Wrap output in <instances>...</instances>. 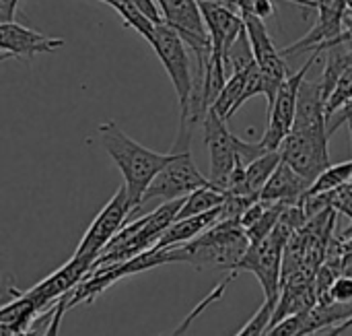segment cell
Wrapping results in <instances>:
<instances>
[{
  "instance_id": "cell-1",
  "label": "cell",
  "mask_w": 352,
  "mask_h": 336,
  "mask_svg": "<svg viewBox=\"0 0 352 336\" xmlns=\"http://www.w3.org/2000/svg\"><path fill=\"white\" fill-rule=\"evenodd\" d=\"M97 138L107 151L116 167L124 178V186L130 194L134 211L140 209L142 198L161 169L171 161L169 153H157L134 138H130L116 122H105L97 128Z\"/></svg>"
},
{
  "instance_id": "cell-2",
  "label": "cell",
  "mask_w": 352,
  "mask_h": 336,
  "mask_svg": "<svg viewBox=\"0 0 352 336\" xmlns=\"http://www.w3.org/2000/svg\"><path fill=\"white\" fill-rule=\"evenodd\" d=\"M250 248V238L239 221H219L190 244L169 248L171 262H188L196 269L235 271Z\"/></svg>"
},
{
  "instance_id": "cell-3",
  "label": "cell",
  "mask_w": 352,
  "mask_h": 336,
  "mask_svg": "<svg viewBox=\"0 0 352 336\" xmlns=\"http://www.w3.org/2000/svg\"><path fill=\"white\" fill-rule=\"evenodd\" d=\"M190 143H192V126L179 124L177 138H175L173 149H171L173 157L161 169V174L155 178V182L148 186V190L142 198V204L146 200H155V198H161L165 202L167 200H179V198H186L188 194H192L194 190L212 184L210 178L202 176L200 169L196 167Z\"/></svg>"
},
{
  "instance_id": "cell-4",
  "label": "cell",
  "mask_w": 352,
  "mask_h": 336,
  "mask_svg": "<svg viewBox=\"0 0 352 336\" xmlns=\"http://www.w3.org/2000/svg\"><path fill=\"white\" fill-rule=\"evenodd\" d=\"M163 23H167L171 29L177 31V35L186 41V45L194 52L198 60V70H196V89L204 83V76L210 68L212 60V39L210 31L206 27L204 14L200 10L198 0H155Z\"/></svg>"
},
{
  "instance_id": "cell-5",
  "label": "cell",
  "mask_w": 352,
  "mask_h": 336,
  "mask_svg": "<svg viewBox=\"0 0 352 336\" xmlns=\"http://www.w3.org/2000/svg\"><path fill=\"white\" fill-rule=\"evenodd\" d=\"M151 48L159 56L161 64L165 66L171 85L179 99V118H186L190 112V103L194 97L196 78L190 70V58H188V45L177 35L175 29H171L167 23L155 25V37L151 41Z\"/></svg>"
},
{
  "instance_id": "cell-6",
  "label": "cell",
  "mask_w": 352,
  "mask_h": 336,
  "mask_svg": "<svg viewBox=\"0 0 352 336\" xmlns=\"http://www.w3.org/2000/svg\"><path fill=\"white\" fill-rule=\"evenodd\" d=\"M328 126L293 128L280 147L283 161L311 184L330 167Z\"/></svg>"
},
{
  "instance_id": "cell-7",
  "label": "cell",
  "mask_w": 352,
  "mask_h": 336,
  "mask_svg": "<svg viewBox=\"0 0 352 336\" xmlns=\"http://www.w3.org/2000/svg\"><path fill=\"white\" fill-rule=\"evenodd\" d=\"M320 56H322V52H311L309 60L280 85L274 103L268 107V128H266L264 136L260 138V145L266 151H280L283 143L291 134V130L295 126V118H297L301 85H303L305 76L309 74L311 66L320 60Z\"/></svg>"
},
{
  "instance_id": "cell-8",
  "label": "cell",
  "mask_w": 352,
  "mask_h": 336,
  "mask_svg": "<svg viewBox=\"0 0 352 336\" xmlns=\"http://www.w3.org/2000/svg\"><path fill=\"white\" fill-rule=\"evenodd\" d=\"M132 213H134V207H132L130 194L126 186L122 184L118 192L109 198V202L101 209V213L93 219L89 229L85 231L78 248L74 250V256L95 262L103 254V250L109 246V242L124 229Z\"/></svg>"
},
{
  "instance_id": "cell-9",
  "label": "cell",
  "mask_w": 352,
  "mask_h": 336,
  "mask_svg": "<svg viewBox=\"0 0 352 336\" xmlns=\"http://www.w3.org/2000/svg\"><path fill=\"white\" fill-rule=\"evenodd\" d=\"M204 128V143L210 155V182L227 190L231 174L237 165V147H239V136H235L229 128L227 122L210 107L208 114L204 116L202 122Z\"/></svg>"
},
{
  "instance_id": "cell-10",
  "label": "cell",
  "mask_w": 352,
  "mask_h": 336,
  "mask_svg": "<svg viewBox=\"0 0 352 336\" xmlns=\"http://www.w3.org/2000/svg\"><path fill=\"white\" fill-rule=\"evenodd\" d=\"M64 43L66 41L62 37L43 35V33L29 29L16 21L0 23V50H2L0 60L2 62L8 58H21L25 62H29L33 56L45 54V52H56Z\"/></svg>"
},
{
  "instance_id": "cell-11",
  "label": "cell",
  "mask_w": 352,
  "mask_h": 336,
  "mask_svg": "<svg viewBox=\"0 0 352 336\" xmlns=\"http://www.w3.org/2000/svg\"><path fill=\"white\" fill-rule=\"evenodd\" d=\"M241 14L245 21V31H248L250 43L254 50L256 64L260 66V70L266 74L268 81L283 85L291 76L287 70V62L283 60V50H278L274 45V41L266 29V23L260 17H256L252 12H241Z\"/></svg>"
},
{
  "instance_id": "cell-12",
  "label": "cell",
  "mask_w": 352,
  "mask_h": 336,
  "mask_svg": "<svg viewBox=\"0 0 352 336\" xmlns=\"http://www.w3.org/2000/svg\"><path fill=\"white\" fill-rule=\"evenodd\" d=\"M311 188V182L299 176L291 165L285 161L276 167L268 184L264 186L260 200L264 202H283V204H299L301 198Z\"/></svg>"
},
{
  "instance_id": "cell-13",
  "label": "cell",
  "mask_w": 352,
  "mask_h": 336,
  "mask_svg": "<svg viewBox=\"0 0 352 336\" xmlns=\"http://www.w3.org/2000/svg\"><path fill=\"white\" fill-rule=\"evenodd\" d=\"M223 215V207L208 211L204 215H196V217H188L182 221H175L161 238L159 242L148 250V252H159V250H169V248H177L184 244L194 242L196 238H200L204 231H208L210 227H214L221 221Z\"/></svg>"
},
{
  "instance_id": "cell-14",
  "label": "cell",
  "mask_w": 352,
  "mask_h": 336,
  "mask_svg": "<svg viewBox=\"0 0 352 336\" xmlns=\"http://www.w3.org/2000/svg\"><path fill=\"white\" fill-rule=\"evenodd\" d=\"M283 163V155L280 151H270L262 157H258L256 161H252L245 167V178L241 182V186L229 194H239V196H254L260 198L264 186L268 184V180L272 178V174L276 171V167Z\"/></svg>"
},
{
  "instance_id": "cell-15",
  "label": "cell",
  "mask_w": 352,
  "mask_h": 336,
  "mask_svg": "<svg viewBox=\"0 0 352 336\" xmlns=\"http://www.w3.org/2000/svg\"><path fill=\"white\" fill-rule=\"evenodd\" d=\"M256 64V62H254ZM248 72H250V66L245 70H237V72H231L227 85L223 87V91L219 93V97L214 99V103L210 105L225 122H229L237 109L243 105V91H245V85H248Z\"/></svg>"
},
{
  "instance_id": "cell-16",
  "label": "cell",
  "mask_w": 352,
  "mask_h": 336,
  "mask_svg": "<svg viewBox=\"0 0 352 336\" xmlns=\"http://www.w3.org/2000/svg\"><path fill=\"white\" fill-rule=\"evenodd\" d=\"M227 196H229V192L217 188L214 184L198 188V190H194L192 194H188L184 198V204H182L175 221H182V219H188V217H196V215H204L208 211H214V209L225 204Z\"/></svg>"
},
{
  "instance_id": "cell-17",
  "label": "cell",
  "mask_w": 352,
  "mask_h": 336,
  "mask_svg": "<svg viewBox=\"0 0 352 336\" xmlns=\"http://www.w3.org/2000/svg\"><path fill=\"white\" fill-rule=\"evenodd\" d=\"M352 182V159L349 161H342V163H336V165H330L314 184L311 188L307 190L305 196H316V194H326V192H332L336 188H342L346 184Z\"/></svg>"
},
{
  "instance_id": "cell-18",
  "label": "cell",
  "mask_w": 352,
  "mask_h": 336,
  "mask_svg": "<svg viewBox=\"0 0 352 336\" xmlns=\"http://www.w3.org/2000/svg\"><path fill=\"white\" fill-rule=\"evenodd\" d=\"M237 273H239V271H233V273H231V277L223 279V281H221V283H219V285H217V287H214V289H212V291H210V293H208V295H206V297H204V300H202V302H200V304H198V306H196V308H194V310H192V312H190V314H188V316L182 320V324H179V326H177V328H175V330H173V333H171L169 336H186L188 335V330L192 328V324H194V322H196V320H198V318H200V316H202V314L208 310V306L217 304V302H219V300L225 295L227 287H229V285H231V281L237 277Z\"/></svg>"
},
{
  "instance_id": "cell-19",
  "label": "cell",
  "mask_w": 352,
  "mask_h": 336,
  "mask_svg": "<svg viewBox=\"0 0 352 336\" xmlns=\"http://www.w3.org/2000/svg\"><path fill=\"white\" fill-rule=\"evenodd\" d=\"M352 99V66L351 68H346L342 74H340V78H338V83H336V87H334V91L330 93V97L326 99V116H328V120L344 105V103H349Z\"/></svg>"
},
{
  "instance_id": "cell-20",
  "label": "cell",
  "mask_w": 352,
  "mask_h": 336,
  "mask_svg": "<svg viewBox=\"0 0 352 336\" xmlns=\"http://www.w3.org/2000/svg\"><path fill=\"white\" fill-rule=\"evenodd\" d=\"M274 310H276V304L264 300V304L260 306V310L252 316V320H250V322H248V324H245L235 336H264L266 335V330L270 328Z\"/></svg>"
},
{
  "instance_id": "cell-21",
  "label": "cell",
  "mask_w": 352,
  "mask_h": 336,
  "mask_svg": "<svg viewBox=\"0 0 352 336\" xmlns=\"http://www.w3.org/2000/svg\"><path fill=\"white\" fill-rule=\"evenodd\" d=\"M326 202L332 211L349 217L352 221V184H346L342 188H336L332 192H326Z\"/></svg>"
},
{
  "instance_id": "cell-22",
  "label": "cell",
  "mask_w": 352,
  "mask_h": 336,
  "mask_svg": "<svg viewBox=\"0 0 352 336\" xmlns=\"http://www.w3.org/2000/svg\"><path fill=\"white\" fill-rule=\"evenodd\" d=\"M320 304H352V277L351 275H340L334 285L330 287V293L324 302Z\"/></svg>"
},
{
  "instance_id": "cell-23",
  "label": "cell",
  "mask_w": 352,
  "mask_h": 336,
  "mask_svg": "<svg viewBox=\"0 0 352 336\" xmlns=\"http://www.w3.org/2000/svg\"><path fill=\"white\" fill-rule=\"evenodd\" d=\"M19 0H0V23H12Z\"/></svg>"
},
{
  "instance_id": "cell-24",
  "label": "cell",
  "mask_w": 352,
  "mask_h": 336,
  "mask_svg": "<svg viewBox=\"0 0 352 336\" xmlns=\"http://www.w3.org/2000/svg\"><path fill=\"white\" fill-rule=\"evenodd\" d=\"M351 328H352V318L351 320H346V322H342V324H338V326L324 328V330H320V333H316V335H311V336H342L344 333H349Z\"/></svg>"
},
{
  "instance_id": "cell-25",
  "label": "cell",
  "mask_w": 352,
  "mask_h": 336,
  "mask_svg": "<svg viewBox=\"0 0 352 336\" xmlns=\"http://www.w3.org/2000/svg\"><path fill=\"white\" fill-rule=\"evenodd\" d=\"M344 275H351L352 277V250H349L346 254H344Z\"/></svg>"
},
{
  "instance_id": "cell-26",
  "label": "cell",
  "mask_w": 352,
  "mask_h": 336,
  "mask_svg": "<svg viewBox=\"0 0 352 336\" xmlns=\"http://www.w3.org/2000/svg\"><path fill=\"white\" fill-rule=\"evenodd\" d=\"M346 31H349V37H351V43H352V23L351 21H346Z\"/></svg>"
},
{
  "instance_id": "cell-27",
  "label": "cell",
  "mask_w": 352,
  "mask_h": 336,
  "mask_svg": "<svg viewBox=\"0 0 352 336\" xmlns=\"http://www.w3.org/2000/svg\"><path fill=\"white\" fill-rule=\"evenodd\" d=\"M344 4H346V8L352 12V0H344Z\"/></svg>"
},
{
  "instance_id": "cell-28",
  "label": "cell",
  "mask_w": 352,
  "mask_h": 336,
  "mask_svg": "<svg viewBox=\"0 0 352 336\" xmlns=\"http://www.w3.org/2000/svg\"><path fill=\"white\" fill-rule=\"evenodd\" d=\"M241 2H243V0H239V4H241Z\"/></svg>"
}]
</instances>
